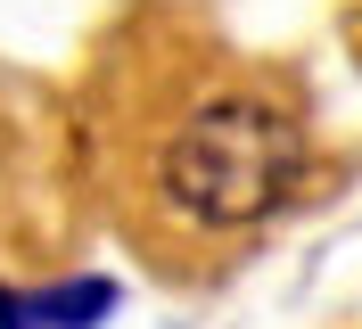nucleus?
Masks as SVG:
<instances>
[{"label": "nucleus", "instance_id": "obj_1", "mask_svg": "<svg viewBox=\"0 0 362 329\" xmlns=\"http://www.w3.org/2000/svg\"><path fill=\"white\" fill-rule=\"evenodd\" d=\"M296 190H305V124L255 74H206L165 108L148 149V197L165 222L230 239L272 222Z\"/></svg>", "mask_w": 362, "mask_h": 329}, {"label": "nucleus", "instance_id": "obj_2", "mask_svg": "<svg viewBox=\"0 0 362 329\" xmlns=\"http://www.w3.org/2000/svg\"><path fill=\"white\" fill-rule=\"evenodd\" d=\"M115 313V280H58V288H0V329H99Z\"/></svg>", "mask_w": 362, "mask_h": 329}]
</instances>
